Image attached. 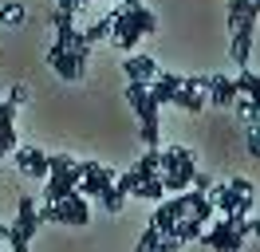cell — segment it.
Here are the masks:
<instances>
[{
    "instance_id": "cell-1",
    "label": "cell",
    "mask_w": 260,
    "mask_h": 252,
    "mask_svg": "<svg viewBox=\"0 0 260 252\" xmlns=\"http://www.w3.org/2000/svg\"><path fill=\"white\" fill-rule=\"evenodd\" d=\"M111 20V40L118 51H130V47L138 44L142 36H150V32L158 28V20H154V12H150L142 0H122V8L118 12L107 16Z\"/></svg>"
},
{
    "instance_id": "cell-2",
    "label": "cell",
    "mask_w": 260,
    "mask_h": 252,
    "mask_svg": "<svg viewBox=\"0 0 260 252\" xmlns=\"http://www.w3.org/2000/svg\"><path fill=\"white\" fill-rule=\"evenodd\" d=\"M256 233V225L248 217H213L205 229H201V244L213 252H244V240Z\"/></svg>"
},
{
    "instance_id": "cell-3",
    "label": "cell",
    "mask_w": 260,
    "mask_h": 252,
    "mask_svg": "<svg viewBox=\"0 0 260 252\" xmlns=\"http://www.w3.org/2000/svg\"><path fill=\"white\" fill-rule=\"evenodd\" d=\"M48 63L55 67V75L67 79V83H79L87 75V63H91V44L83 40V32H75L67 44H51Z\"/></svg>"
},
{
    "instance_id": "cell-4",
    "label": "cell",
    "mask_w": 260,
    "mask_h": 252,
    "mask_svg": "<svg viewBox=\"0 0 260 252\" xmlns=\"http://www.w3.org/2000/svg\"><path fill=\"white\" fill-rule=\"evenodd\" d=\"M209 197L221 217H248L256 205V185L244 177H233L229 185H209Z\"/></svg>"
},
{
    "instance_id": "cell-5",
    "label": "cell",
    "mask_w": 260,
    "mask_h": 252,
    "mask_svg": "<svg viewBox=\"0 0 260 252\" xmlns=\"http://www.w3.org/2000/svg\"><path fill=\"white\" fill-rule=\"evenodd\" d=\"M197 173V162H193V150H185V146H174V150H162V189L166 193H185L189 181H193Z\"/></svg>"
},
{
    "instance_id": "cell-6",
    "label": "cell",
    "mask_w": 260,
    "mask_h": 252,
    "mask_svg": "<svg viewBox=\"0 0 260 252\" xmlns=\"http://www.w3.org/2000/svg\"><path fill=\"white\" fill-rule=\"evenodd\" d=\"M40 201H36L32 193H24L16 205V220L8 225V252H28V244H32V236L40 233Z\"/></svg>"
},
{
    "instance_id": "cell-7",
    "label": "cell",
    "mask_w": 260,
    "mask_h": 252,
    "mask_svg": "<svg viewBox=\"0 0 260 252\" xmlns=\"http://www.w3.org/2000/svg\"><path fill=\"white\" fill-rule=\"evenodd\" d=\"M126 103L138 114V122H142V142L150 150H158V103L150 99L146 83H126Z\"/></svg>"
},
{
    "instance_id": "cell-8",
    "label": "cell",
    "mask_w": 260,
    "mask_h": 252,
    "mask_svg": "<svg viewBox=\"0 0 260 252\" xmlns=\"http://www.w3.org/2000/svg\"><path fill=\"white\" fill-rule=\"evenodd\" d=\"M40 220H59V225H87L91 220V201L83 197L79 189L67 193L63 201H44L40 205Z\"/></svg>"
},
{
    "instance_id": "cell-9",
    "label": "cell",
    "mask_w": 260,
    "mask_h": 252,
    "mask_svg": "<svg viewBox=\"0 0 260 252\" xmlns=\"http://www.w3.org/2000/svg\"><path fill=\"white\" fill-rule=\"evenodd\" d=\"M24 99H28V87H12L8 99L0 103V158H8L20 146L16 142V110H20Z\"/></svg>"
},
{
    "instance_id": "cell-10",
    "label": "cell",
    "mask_w": 260,
    "mask_h": 252,
    "mask_svg": "<svg viewBox=\"0 0 260 252\" xmlns=\"http://www.w3.org/2000/svg\"><path fill=\"white\" fill-rule=\"evenodd\" d=\"M114 177H118V173H114L111 166H103V162H91V158H87V173L79 177V185H75V189H79L87 201H99L103 189L114 185Z\"/></svg>"
},
{
    "instance_id": "cell-11",
    "label": "cell",
    "mask_w": 260,
    "mask_h": 252,
    "mask_svg": "<svg viewBox=\"0 0 260 252\" xmlns=\"http://www.w3.org/2000/svg\"><path fill=\"white\" fill-rule=\"evenodd\" d=\"M12 158H16V170L24 173V177H36V181L48 177V154H44V150H36V146H16Z\"/></svg>"
},
{
    "instance_id": "cell-12",
    "label": "cell",
    "mask_w": 260,
    "mask_h": 252,
    "mask_svg": "<svg viewBox=\"0 0 260 252\" xmlns=\"http://www.w3.org/2000/svg\"><path fill=\"white\" fill-rule=\"evenodd\" d=\"M201 91L205 99H213V107H233L237 103V87L229 75H201Z\"/></svg>"
},
{
    "instance_id": "cell-13",
    "label": "cell",
    "mask_w": 260,
    "mask_h": 252,
    "mask_svg": "<svg viewBox=\"0 0 260 252\" xmlns=\"http://www.w3.org/2000/svg\"><path fill=\"white\" fill-rule=\"evenodd\" d=\"M178 110H189V114H197V110H205V91H201V75L197 79H181V87L174 91V99H170Z\"/></svg>"
},
{
    "instance_id": "cell-14",
    "label": "cell",
    "mask_w": 260,
    "mask_h": 252,
    "mask_svg": "<svg viewBox=\"0 0 260 252\" xmlns=\"http://www.w3.org/2000/svg\"><path fill=\"white\" fill-rule=\"evenodd\" d=\"M252 36H256V24L233 32V47H229V55H233V63H237V67H248V55H252Z\"/></svg>"
},
{
    "instance_id": "cell-15",
    "label": "cell",
    "mask_w": 260,
    "mask_h": 252,
    "mask_svg": "<svg viewBox=\"0 0 260 252\" xmlns=\"http://www.w3.org/2000/svg\"><path fill=\"white\" fill-rule=\"evenodd\" d=\"M122 71H126L130 83H150V79L158 75V63L150 59V55H130V59L122 63Z\"/></svg>"
},
{
    "instance_id": "cell-16",
    "label": "cell",
    "mask_w": 260,
    "mask_h": 252,
    "mask_svg": "<svg viewBox=\"0 0 260 252\" xmlns=\"http://www.w3.org/2000/svg\"><path fill=\"white\" fill-rule=\"evenodd\" d=\"M130 197H142V201H162L166 189H162V177L154 173V177H138L134 189H130Z\"/></svg>"
},
{
    "instance_id": "cell-17",
    "label": "cell",
    "mask_w": 260,
    "mask_h": 252,
    "mask_svg": "<svg viewBox=\"0 0 260 252\" xmlns=\"http://www.w3.org/2000/svg\"><path fill=\"white\" fill-rule=\"evenodd\" d=\"M158 170H162V150H146V158L134 162V173H138V177H154Z\"/></svg>"
},
{
    "instance_id": "cell-18",
    "label": "cell",
    "mask_w": 260,
    "mask_h": 252,
    "mask_svg": "<svg viewBox=\"0 0 260 252\" xmlns=\"http://www.w3.org/2000/svg\"><path fill=\"white\" fill-rule=\"evenodd\" d=\"M99 205H103L107 213H122V205H126V193H122V189H114V185H107V189H103V197H99Z\"/></svg>"
},
{
    "instance_id": "cell-19",
    "label": "cell",
    "mask_w": 260,
    "mask_h": 252,
    "mask_svg": "<svg viewBox=\"0 0 260 252\" xmlns=\"http://www.w3.org/2000/svg\"><path fill=\"white\" fill-rule=\"evenodd\" d=\"M233 87H237V94L252 99V94H256V71H252V67H241V75L233 79Z\"/></svg>"
},
{
    "instance_id": "cell-20",
    "label": "cell",
    "mask_w": 260,
    "mask_h": 252,
    "mask_svg": "<svg viewBox=\"0 0 260 252\" xmlns=\"http://www.w3.org/2000/svg\"><path fill=\"white\" fill-rule=\"evenodd\" d=\"M158 244H162V233H158V229L150 225L146 233L138 236V244H134V252H158Z\"/></svg>"
},
{
    "instance_id": "cell-21",
    "label": "cell",
    "mask_w": 260,
    "mask_h": 252,
    "mask_svg": "<svg viewBox=\"0 0 260 252\" xmlns=\"http://www.w3.org/2000/svg\"><path fill=\"white\" fill-rule=\"evenodd\" d=\"M0 24H4V28L24 24V4H0Z\"/></svg>"
},
{
    "instance_id": "cell-22",
    "label": "cell",
    "mask_w": 260,
    "mask_h": 252,
    "mask_svg": "<svg viewBox=\"0 0 260 252\" xmlns=\"http://www.w3.org/2000/svg\"><path fill=\"white\" fill-rule=\"evenodd\" d=\"M107 36H111V20H95L91 28L83 32V40H87V44H99V40H107Z\"/></svg>"
},
{
    "instance_id": "cell-23",
    "label": "cell",
    "mask_w": 260,
    "mask_h": 252,
    "mask_svg": "<svg viewBox=\"0 0 260 252\" xmlns=\"http://www.w3.org/2000/svg\"><path fill=\"white\" fill-rule=\"evenodd\" d=\"M248 154H260V138H256V126H248Z\"/></svg>"
},
{
    "instance_id": "cell-24",
    "label": "cell",
    "mask_w": 260,
    "mask_h": 252,
    "mask_svg": "<svg viewBox=\"0 0 260 252\" xmlns=\"http://www.w3.org/2000/svg\"><path fill=\"white\" fill-rule=\"evenodd\" d=\"M0 240H8V225H0Z\"/></svg>"
},
{
    "instance_id": "cell-25",
    "label": "cell",
    "mask_w": 260,
    "mask_h": 252,
    "mask_svg": "<svg viewBox=\"0 0 260 252\" xmlns=\"http://www.w3.org/2000/svg\"><path fill=\"white\" fill-rule=\"evenodd\" d=\"M79 4H91V0H79Z\"/></svg>"
}]
</instances>
